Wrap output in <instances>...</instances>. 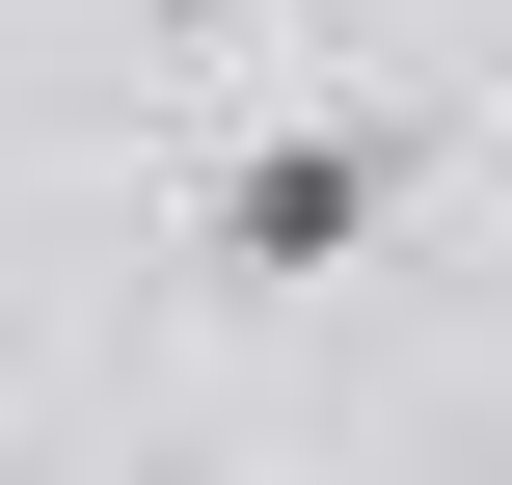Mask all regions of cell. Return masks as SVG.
Instances as JSON below:
<instances>
[{"instance_id":"obj_1","label":"cell","mask_w":512,"mask_h":485,"mask_svg":"<svg viewBox=\"0 0 512 485\" xmlns=\"http://www.w3.org/2000/svg\"><path fill=\"white\" fill-rule=\"evenodd\" d=\"M432 162H459L432 108H378V81H324V108H216L162 216H189V270H216V297H324V270H378V243L432 216Z\"/></svg>"},{"instance_id":"obj_2","label":"cell","mask_w":512,"mask_h":485,"mask_svg":"<svg viewBox=\"0 0 512 485\" xmlns=\"http://www.w3.org/2000/svg\"><path fill=\"white\" fill-rule=\"evenodd\" d=\"M243 27H270V0H135V54H162V81H243Z\"/></svg>"},{"instance_id":"obj_3","label":"cell","mask_w":512,"mask_h":485,"mask_svg":"<svg viewBox=\"0 0 512 485\" xmlns=\"http://www.w3.org/2000/svg\"><path fill=\"white\" fill-rule=\"evenodd\" d=\"M135 485H216V459H135Z\"/></svg>"}]
</instances>
